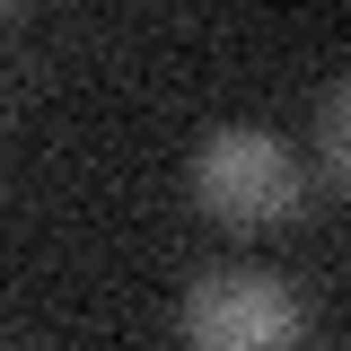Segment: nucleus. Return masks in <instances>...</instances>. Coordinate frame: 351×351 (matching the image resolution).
I'll return each mask as SVG.
<instances>
[{"label": "nucleus", "mask_w": 351, "mask_h": 351, "mask_svg": "<svg viewBox=\"0 0 351 351\" xmlns=\"http://www.w3.org/2000/svg\"><path fill=\"white\" fill-rule=\"evenodd\" d=\"M184 184H193V202L219 228H281L307 193V167L290 158V141L263 132V123H211L193 141Z\"/></svg>", "instance_id": "2"}, {"label": "nucleus", "mask_w": 351, "mask_h": 351, "mask_svg": "<svg viewBox=\"0 0 351 351\" xmlns=\"http://www.w3.org/2000/svg\"><path fill=\"white\" fill-rule=\"evenodd\" d=\"M184 351H299L307 307L272 263H202L176 299Z\"/></svg>", "instance_id": "1"}, {"label": "nucleus", "mask_w": 351, "mask_h": 351, "mask_svg": "<svg viewBox=\"0 0 351 351\" xmlns=\"http://www.w3.org/2000/svg\"><path fill=\"white\" fill-rule=\"evenodd\" d=\"M316 158H325V176L351 193V71L325 88V106H316Z\"/></svg>", "instance_id": "3"}]
</instances>
